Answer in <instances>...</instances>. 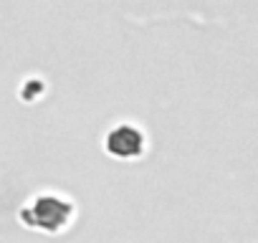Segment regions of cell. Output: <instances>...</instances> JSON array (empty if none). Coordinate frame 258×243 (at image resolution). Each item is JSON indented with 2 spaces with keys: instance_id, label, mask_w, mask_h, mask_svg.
I'll use <instances>...</instances> for the list:
<instances>
[{
  "instance_id": "7a4b0ae2",
  "label": "cell",
  "mask_w": 258,
  "mask_h": 243,
  "mask_svg": "<svg viewBox=\"0 0 258 243\" xmlns=\"http://www.w3.org/2000/svg\"><path fill=\"white\" fill-rule=\"evenodd\" d=\"M109 152L119 157H135L142 150V135L132 127H119L109 135Z\"/></svg>"
},
{
  "instance_id": "6da1fadb",
  "label": "cell",
  "mask_w": 258,
  "mask_h": 243,
  "mask_svg": "<svg viewBox=\"0 0 258 243\" xmlns=\"http://www.w3.org/2000/svg\"><path fill=\"white\" fill-rule=\"evenodd\" d=\"M31 210H33V220L31 223L38 225V228H48V230L61 228L66 223L69 213H71V208L66 203H61L58 198H38Z\"/></svg>"
}]
</instances>
